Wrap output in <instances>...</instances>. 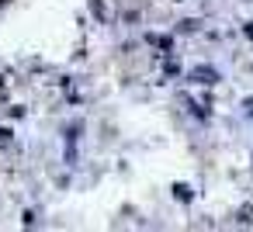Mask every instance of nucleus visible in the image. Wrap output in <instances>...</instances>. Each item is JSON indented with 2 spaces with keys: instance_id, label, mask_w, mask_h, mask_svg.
<instances>
[{
  "instance_id": "1",
  "label": "nucleus",
  "mask_w": 253,
  "mask_h": 232,
  "mask_svg": "<svg viewBox=\"0 0 253 232\" xmlns=\"http://www.w3.org/2000/svg\"><path fill=\"white\" fill-rule=\"evenodd\" d=\"M191 80H198V83H208V87H211V83H218V73H215L211 66H194V70H191Z\"/></svg>"
},
{
  "instance_id": "2",
  "label": "nucleus",
  "mask_w": 253,
  "mask_h": 232,
  "mask_svg": "<svg viewBox=\"0 0 253 232\" xmlns=\"http://www.w3.org/2000/svg\"><path fill=\"white\" fill-rule=\"evenodd\" d=\"M246 39H253V25H246Z\"/></svg>"
}]
</instances>
